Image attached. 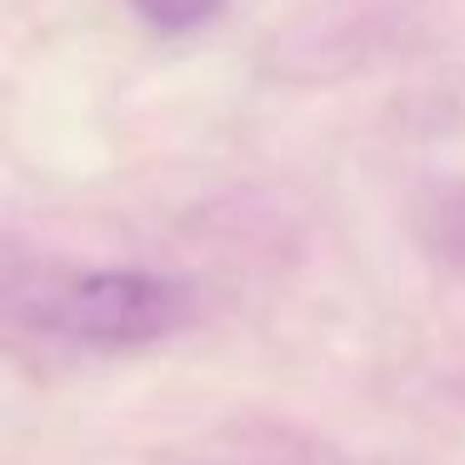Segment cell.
<instances>
[{
    "label": "cell",
    "instance_id": "cell-1",
    "mask_svg": "<svg viewBox=\"0 0 465 465\" xmlns=\"http://www.w3.org/2000/svg\"><path fill=\"white\" fill-rule=\"evenodd\" d=\"M191 315L181 281L151 271H91L55 301V325L85 345H145L171 335Z\"/></svg>",
    "mask_w": 465,
    "mask_h": 465
},
{
    "label": "cell",
    "instance_id": "cell-2",
    "mask_svg": "<svg viewBox=\"0 0 465 465\" xmlns=\"http://www.w3.org/2000/svg\"><path fill=\"white\" fill-rule=\"evenodd\" d=\"M131 5L141 11L145 25H155V31H165V35H185V31L211 25L225 0H131Z\"/></svg>",
    "mask_w": 465,
    "mask_h": 465
},
{
    "label": "cell",
    "instance_id": "cell-3",
    "mask_svg": "<svg viewBox=\"0 0 465 465\" xmlns=\"http://www.w3.org/2000/svg\"><path fill=\"white\" fill-rule=\"evenodd\" d=\"M460 241H465V211H460Z\"/></svg>",
    "mask_w": 465,
    "mask_h": 465
}]
</instances>
